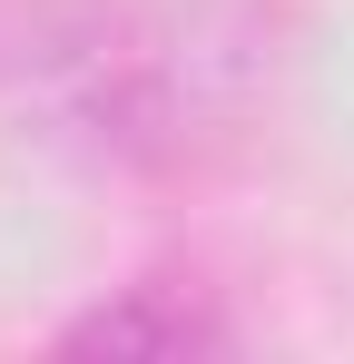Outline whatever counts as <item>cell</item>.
I'll return each mask as SVG.
<instances>
[{
	"label": "cell",
	"mask_w": 354,
	"mask_h": 364,
	"mask_svg": "<svg viewBox=\"0 0 354 364\" xmlns=\"http://www.w3.org/2000/svg\"><path fill=\"white\" fill-rule=\"evenodd\" d=\"M236 325L217 315L207 286H118L109 305H89L79 325H59V355H227Z\"/></svg>",
	"instance_id": "1"
}]
</instances>
